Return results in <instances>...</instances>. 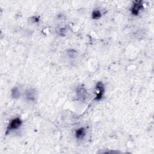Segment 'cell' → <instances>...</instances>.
<instances>
[{
	"label": "cell",
	"mask_w": 154,
	"mask_h": 154,
	"mask_svg": "<svg viewBox=\"0 0 154 154\" xmlns=\"http://www.w3.org/2000/svg\"><path fill=\"white\" fill-rule=\"evenodd\" d=\"M92 17L93 19H98L101 17V14L99 10H94L92 12Z\"/></svg>",
	"instance_id": "cell-8"
},
{
	"label": "cell",
	"mask_w": 154,
	"mask_h": 154,
	"mask_svg": "<svg viewBox=\"0 0 154 154\" xmlns=\"http://www.w3.org/2000/svg\"><path fill=\"white\" fill-rule=\"evenodd\" d=\"M60 34H65V30L64 29H60Z\"/></svg>",
	"instance_id": "cell-9"
},
{
	"label": "cell",
	"mask_w": 154,
	"mask_h": 154,
	"mask_svg": "<svg viewBox=\"0 0 154 154\" xmlns=\"http://www.w3.org/2000/svg\"><path fill=\"white\" fill-rule=\"evenodd\" d=\"M25 96L28 101L34 102L36 98V92L33 88L28 89L25 92Z\"/></svg>",
	"instance_id": "cell-4"
},
{
	"label": "cell",
	"mask_w": 154,
	"mask_h": 154,
	"mask_svg": "<svg viewBox=\"0 0 154 154\" xmlns=\"http://www.w3.org/2000/svg\"><path fill=\"white\" fill-rule=\"evenodd\" d=\"M143 8L142 1H135L131 9V13L134 15H138L140 11Z\"/></svg>",
	"instance_id": "cell-3"
},
{
	"label": "cell",
	"mask_w": 154,
	"mask_h": 154,
	"mask_svg": "<svg viewBox=\"0 0 154 154\" xmlns=\"http://www.w3.org/2000/svg\"><path fill=\"white\" fill-rule=\"evenodd\" d=\"M22 120L18 118L12 119L10 121V123H9V125L7 128L6 134H7L11 131L18 129V128L22 125Z\"/></svg>",
	"instance_id": "cell-1"
},
{
	"label": "cell",
	"mask_w": 154,
	"mask_h": 154,
	"mask_svg": "<svg viewBox=\"0 0 154 154\" xmlns=\"http://www.w3.org/2000/svg\"><path fill=\"white\" fill-rule=\"evenodd\" d=\"M20 96V91L18 87H14L11 91V96L14 98H18Z\"/></svg>",
	"instance_id": "cell-7"
},
{
	"label": "cell",
	"mask_w": 154,
	"mask_h": 154,
	"mask_svg": "<svg viewBox=\"0 0 154 154\" xmlns=\"http://www.w3.org/2000/svg\"><path fill=\"white\" fill-rule=\"evenodd\" d=\"M96 91H97V93H96V96L95 98V100L99 101L100 99H102V96H103V95L104 93L105 92V88H104V86L102 82L99 81L98 82L96 87H95Z\"/></svg>",
	"instance_id": "cell-2"
},
{
	"label": "cell",
	"mask_w": 154,
	"mask_h": 154,
	"mask_svg": "<svg viewBox=\"0 0 154 154\" xmlns=\"http://www.w3.org/2000/svg\"><path fill=\"white\" fill-rule=\"evenodd\" d=\"M86 135V130L84 128H81L76 131V137L78 139L83 138Z\"/></svg>",
	"instance_id": "cell-6"
},
{
	"label": "cell",
	"mask_w": 154,
	"mask_h": 154,
	"mask_svg": "<svg viewBox=\"0 0 154 154\" xmlns=\"http://www.w3.org/2000/svg\"><path fill=\"white\" fill-rule=\"evenodd\" d=\"M76 94L78 95V98L81 100L85 99L87 96V91L83 87H80L78 88L76 91Z\"/></svg>",
	"instance_id": "cell-5"
}]
</instances>
